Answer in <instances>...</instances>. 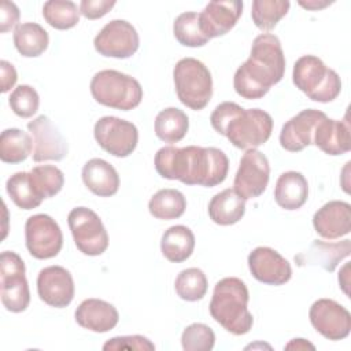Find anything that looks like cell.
Wrapping results in <instances>:
<instances>
[{
    "instance_id": "6da1fadb",
    "label": "cell",
    "mask_w": 351,
    "mask_h": 351,
    "mask_svg": "<svg viewBox=\"0 0 351 351\" xmlns=\"http://www.w3.org/2000/svg\"><path fill=\"white\" fill-rule=\"evenodd\" d=\"M156 173L166 180H178L185 185L213 188L225 181L229 159L215 147H162L154 158Z\"/></svg>"
},
{
    "instance_id": "7a4b0ae2",
    "label": "cell",
    "mask_w": 351,
    "mask_h": 351,
    "mask_svg": "<svg viewBox=\"0 0 351 351\" xmlns=\"http://www.w3.org/2000/svg\"><path fill=\"white\" fill-rule=\"evenodd\" d=\"M285 73L281 41L271 33H262L252 41L250 58L236 70L233 88L247 100L262 99Z\"/></svg>"
},
{
    "instance_id": "3957f363",
    "label": "cell",
    "mask_w": 351,
    "mask_h": 351,
    "mask_svg": "<svg viewBox=\"0 0 351 351\" xmlns=\"http://www.w3.org/2000/svg\"><path fill=\"white\" fill-rule=\"evenodd\" d=\"M213 129L225 136L236 148L252 149L265 144L273 132V118L261 108H243L237 103L223 101L211 112Z\"/></svg>"
},
{
    "instance_id": "277c9868",
    "label": "cell",
    "mask_w": 351,
    "mask_h": 351,
    "mask_svg": "<svg viewBox=\"0 0 351 351\" xmlns=\"http://www.w3.org/2000/svg\"><path fill=\"white\" fill-rule=\"evenodd\" d=\"M250 293L245 282L237 277L219 280L210 302V314L225 330L240 336L251 330L254 318L248 310Z\"/></svg>"
},
{
    "instance_id": "5b68a950",
    "label": "cell",
    "mask_w": 351,
    "mask_h": 351,
    "mask_svg": "<svg viewBox=\"0 0 351 351\" xmlns=\"http://www.w3.org/2000/svg\"><path fill=\"white\" fill-rule=\"evenodd\" d=\"M292 80L308 99L319 103L333 101L341 90L339 74L314 55H303L295 62Z\"/></svg>"
},
{
    "instance_id": "8992f818",
    "label": "cell",
    "mask_w": 351,
    "mask_h": 351,
    "mask_svg": "<svg viewBox=\"0 0 351 351\" xmlns=\"http://www.w3.org/2000/svg\"><path fill=\"white\" fill-rule=\"evenodd\" d=\"M93 99L106 107L129 111L136 108L143 99L140 82L117 70H101L90 81Z\"/></svg>"
},
{
    "instance_id": "52a82bcc",
    "label": "cell",
    "mask_w": 351,
    "mask_h": 351,
    "mask_svg": "<svg viewBox=\"0 0 351 351\" xmlns=\"http://www.w3.org/2000/svg\"><path fill=\"white\" fill-rule=\"evenodd\" d=\"M174 86L180 101L193 111L203 110L213 96V78L207 66L195 59L178 60L173 70Z\"/></svg>"
},
{
    "instance_id": "ba28073f",
    "label": "cell",
    "mask_w": 351,
    "mask_h": 351,
    "mask_svg": "<svg viewBox=\"0 0 351 351\" xmlns=\"http://www.w3.org/2000/svg\"><path fill=\"white\" fill-rule=\"evenodd\" d=\"M0 296L11 313H22L30 303L25 262L14 251H3L0 255Z\"/></svg>"
},
{
    "instance_id": "9c48e42d",
    "label": "cell",
    "mask_w": 351,
    "mask_h": 351,
    "mask_svg": "<svg viewBox=\"0 0 351 351\" xmlns=\"http://www.w3.org/2000/svg\"><path fill=\"white\" fill-rule=\"evenodd\" d=\"M75 247L88 256L101 255L108 248V234L100 217L88 207H75L67 217Z\"/></svg>"
},
{
    "instance_id": "30bf717a",
    "label": "cell",
    "mask_w": 351,
    "mask_h": 351,
    "mask_svg": "<svg viewBox=\"0 0 351 351\" xmlns=\"http://www.w3.org/2000/svg\"><path fill=\"white\" fill-rule=\"evenodd\" d=\"M93 136L104 151L117 158L129 156L138 143V130L136 125L111 115L101 117L96 121Z\"/></svg>"
},
{
    "instance_id": "8fae6325",
    "label": "cell",
    "mask_w": 351,
    "mask_h": 351,
    "mask_svg": "<svg viewBox=\"0 0 351 351\" xmlns=\"http://www.w3.org/2000/svg\"><path fill=\"white\" fill-rule=\"evenodd\" d=\"M26 248L36 259L56 256L63 247V233L58 222L47 214H34L25 223Z\"/></svg>"
},
{
    "instance_id": "7c38bea8",
    "label": "cell",
    "mask_w": 351,
    "mask_h": 351,
    "mask_svg": "<svg viewBox=\"0 0 351 351\" xmlns=\"http://www.w3.org/2000/svg\"><path fill=\"white\" fill-rule=\"evenodd\" d=\"M95 49L107 58L126 59L140 47V37L132 23L125 19H112L96 34Z\"/></svg>"
},
{
    "instance_id": "4fadbf2b",
    "label": "cell",
    "mask_w": 351,
    "mask_h": 351,
    "mask_svg": "<svg viewBox=\"0 0 351 351\" xmlns=\"http://www.w3.org/2000/svg\"><path fill=\"white\" fill-rule=\"evenodd\" d=\"M270 165L267 158L258 149H247L241 156L233 181V189L244 200L259 197L269 184Z\"/></svg>"
},
{
    "instance_id": "5bb4252c",
    "label": "cell",
    "mask_w": 351,
    "mask_h": 351,
    "mask_svg": "<svg viewBox=\"0 0 351 351\" xmlns=\"http://www.w3.org/2000/svg\"><path fill=\"white\" fill-rule=\"evenodd\" d=\"M313 328L328 340H343L351 330L350 311L333 299L315 300L308 311Z\"/></svg>"
},
{
    "instance_id": "9a60e30c",
    "label": "cell",
    "mask_w": 351,
    "mask_h": 351,
    "mask_svg": "<svg viewBox=\"0 0 351 351\" xmlns=\"http://www.w3.org/2000/svg\"><path fill=\"white\" fill-rule=\"evenodd\" d=\"M27 130L33 137L32 158L34 162H59L67 155L69 145L66 138L47 115H38L30 121Z\"/></svg>"
},
{
    "instance_id": "2e32d148",
    "label": "cell",
    "mask_w": 351,
    "mask_h": 351,
    "mask_svg": "<svg viewBox=\"0 0 351 351\" xmlns=\"http://www.w3.org/2000/svg\"><path fill=\"white\" fill-rule=\"evenodd\" d=\"M37 292L40 299L55 308L67 307L74 298V280L63 266H48L37 276Z\"/></svg>"
},
{
    "instance_id": "e0dca14e",
    "label": "cell",
    "mask_w": 351,
    "mask_h": 351,
    "mask_svg": "<svg viewBox=\"0 0 351 351\" xmlns=\"http://www.w3.org/2000/svg\"><path fill=\"white\" fill-rule=\"evenodd\" d=\"M248 267L255 280L267 285H282L292 277L291 263L270 247H256L248 255Z\"/></svg>"
},
{
    "instance_id": "ac0fdd59",
    "label": "cell",
    "mask_w": 351,
    "mask_h": 351,
    "mask_svg": "<svg viewBox=\"0 0 351 351\" xmlns=\"http://www.w3.org/2000/svg\"><path fill=\"white\" fill-rule=\"evenodd\" d=\"M325 112L307 108L287 121L280 132V144L285 151L299 152L313 144V136L317 123L325 118Z\"/></svg>"
},
{
    "instance_id": "d6986e66",
    "label": "cell",
    "mask_w": 351,
    "mask_h": 351,
    "mask_svg": "<svg viewBox=\"0 0 351 351\" xmlns=\"http://www.w3.org/2000/svg\"><path fill=\"white\" fill-rule=\"evenodd\" d=\"M243 14L241 1H210L199 14L203 34L211 40L230 32Z\"/></svg>"
},
{
    "instance_id": "ffe728a7",
    "label": "cell",
    "mask_w": 351,
    "mask_h": 351,
    "mask_svg": "<svg viewBox=\"0 0 351 351\" xmlns=\"http://www.w3.org/2000/svg\"><path fill=\"white\" fill-rule=\"evenodd\" d=\"M315 232L328 240L346 236L351 230V206L347 202L330 200L313 217Z\"/></svg>"
},
{
    "instance_id": "44dd1931",
    "label": "cell",
    "mask_w": 351,
    "mask_h": 351,
    "mask_svg": "<svg viewBox=\"0 0 351 351\" xmlns=\"http://www.w3.org/2000/svg\"><path fill=\"white\" fill-rule=\"evenodd\" d=\"M74 317L80 326L96 333L110 332L119 321L118 310L111 303L96 298L81 302Z\"/></svg>"
},
{
    "instance_id": "7402d4cb",
    "label": "cell",
    "mask_w": 351,
    "mask_h": 351,
    "mask_svg": "<svg viewBox=\"0 0 351 351\" xmlns=\"http://www.w3.org/2000/svg\"><path fill=\"white\" fill-rule=\"evenodd\" d=\"M313 144H315L322 152L336 156L343 155L351 149L350 122L346 119L337 121L328 117L322 118L314 130Z\"/></svg>"
},
{
    "instance_id": "603a6c76",
    "label": "cell",
    "mask_w": 351,
    "mask_h": 351,
    "mask_svg": "<svg viewBox=\"0 0 351 351\" xmlns=\"http://www.w3.org/2000/svg\"><path fill=\"white\" fill-rule=\"evenodd\" d=\"M351 241L343 240L339 243H328L322 240H314L311 245L298 255H295V262L299 266L318 265L324 270L332 273L337 265L350 255Z\"/></svg>"
},
{
    "instance_id": "cb8c5ba5",
    "label": "cell",
    "mask_w": 351,
    "mask_h": 351,
    "mask_svg": "<svg viewBox=\"0 0 351 351\" xmlns=\"http://www.w3.org/2000/svg\"><path fill=\"white\" fill-rule=\"evenodd\" d=\"M85 186L96 196L110 197L119 189V176L112 165L100 158L88 160L81 173Z\"/></svg>"
},
{
    "instance_id": "d4e9b609",
    "label": "cell",
    "mask_w": 351,
    "mask_h": 351,
    "mask_svg": "<svg viewBox=\"0 0 351 351\" xmlns=\"http://www.w3.org/2000/svg\"><path fill=\"white\" fill-rule=\"evenodd\" d=\"M308 199V182L299 171L282 173L274 188V200L284 210H298Z\"/></svg>"
},
{
    "instance_id": "484cf974",
    "label": "cell",
    "mask_w": 351,
    "mask_h": 351,
    "mask_svg": "<svg viewBox=\"0 0 351 351\" xmlns=\"http://www.w3.org/2000/svg\"><path fill=\"white\" fill-rule=\"evenodd\" d=\"M244 214L245 200L230 188L214 195L208 203V217L217 225H233L239 222Z\"/></svg>"
},
{
    "instance_id": "4316f807",
    "label": "cell",
    "mask_w": 351,
    "mask_h": 351,
    "mask_svg": "<svg viewBox=\"0 0 351 351\" xmlns=\"http://www.w3.org/2000/svg\"><path fill=\"white\" fill-rule=\"evenodd\" d=\"M160 250L167 261L181 263L186 261L195 250V234L185 225L170 226L162 236Z\"/></svg>"
},
{
    "instance_id": "83f0119b",
    "label": "cell",
    "mask_w": 351,
    "mask_h": 351,
    "mask_svg": "<svg viewBox=\"0 0 351 351\" xmlns=\"http://www.w3.org/2000/svg\"><path fill=\"white\" fill-rule=\"evenodd\" d=\"M49 36L47 30L36 22H25L14 30V45L25 58H36L48 48Z\"/></svg>"
},
{
    "instance_id": "f1b7e54d",
    "label": "cell",
    "mask_w": 351,
    "mask_h": 351,
    "mask_svg": "<svg viewBox=\"0 0 351 351\" xmlns=\"http://www.w3.org/2000/svg\"><path fill=\"white\" fill-rule=\"evenodd\" d=\"M154 128L159 140L174 144L181 141L188 133L189 119L182 110L177 107H167L156 115Z\"/></svg>"
},
{
    "instance_id": "f546056e",
    "label": "cell",
    "mask_w": 351,
    "mask_h": 351,
    "mask_svg": "<svg viewBox=\"0 0 351 351\" xmlns=\"http://www.w3.org/2000/svg\"><path fill=\"white\" fill-rule=\"evenodd\" d=\"M33 154V140L29 133L10 128L1 132L0 136V159L4 163H21Z\"/></svg>"
},
{
    "instance_id": "4dcf8cb0",
    "label": "cell",
    "mask_w": 351,
    "mask_h": 351,
    "mask_svg": "<svg viewBox=\"0 0 351 351\" xmlns=\"http://www.w3.org/2000/svg\"><path fill=\"white\" fill-rule=\"evenodd\" d=\"M186 208L185 196L177 189H160L158 191L148 203V210L152 217L158 219H177Z\"/></svg>"
},
{
    "instance_id": "1f68e13d",
    "label": "cell",
    "mask_w": 351,
    "mask_h": 351,
    "mask_svg": "<svg viewBox=\"0 0 351 351\" xmlns=\"http://www.w3.org/2000/svg\"><path fill=\"white\" fill-rule=\"evenodd\" d=\"M5 189L14 204L22 210H33L43 202L34 188L32 174L26 171L12 174L7 180Z\"/></svg>"
},
{
    "instance_id": "d6a6232c",
    "label": "cell",
    "mask_w": 351,
    "mask_h": 351,
    "mask_svg": "<svg viewBox=\"0 0 351 351\" xmlns=\"http://www.w3.org/2000/svg\"><path fill=\"white\" fill-rule=\"evenodd\" d=\"M80 7L70 0H48L43 5L45 22L58 30H67L80 22Z\"/></svg>"
},
{
    "instance_id": "836d02e7",
    "label": "cell",
    "mask_w": 351,
    "mask_h": 351,
    "mask_svg": "<svg viewBox=\"0 0 351 351\" xmlns=\"http://www.w3.org/2000/svg\"><path fill=\"white\" fill-rule=\"evenodd\" d=\"M289 5L287 0H255L251 7L252 22L262 32H270L287 15Z\"/></svg>"
},
{
    "instance_id": "e575fe53",
    "label": "cell",
    "mask_w": 351,
    "mask_h": 351,
    "mask_svg": "<svg viewBox=\"0 0 351 351\" xmlns=\"http://www.w3.org/2000/svg\"><path fill=\"white\" fill-rule=\"evenodd\" d=\"M173 33L176 40L184 47L197 48L208 43V38L200 29L197 12L189 11L180 14L173 23Z\"/></svg>"
},
{
    "instance_id": "d590c367",
    "label": "cell",
    "mask_w": 351,
    "mask_h": 351,
    "mask_svg": "<svg viewBox=\"0 0 351 351\" xmlns=\"http://www.w3.org/2000/svg\"><path fill=\"white\" fill-rule=\"evenodd\" d=\"M207 277L197 267H189L180 271L174 282L177 295L186 302H197L203 299L207 293Z\"/></svg>"
},
{
    "instance_id": "8d00e7d4",
    "label": "cell",
    "mask_w": 351,
    "mask_h": 351,
    "mask_svg": "<svg viewBox=\"0 0 351 351\" xmlns=\"http://www.w3.org/2000/svg\"><path fill=\"white\" fill-rule=\"evenodd\" d=\"M30 174L34 188L43 200L58 195L64 185L63 171L52 165L36 166L32 169Z\"/></svg>"
},
{
    "instance_id": "74e56055",
    "label": "cell",
    "mask_w": 351,
    "mask_h": 351,
    "mask_svg": "<svg viewBox=\"0 0 351 351\" xmlns=\"http://www.w3.org/2000/svg\"><path fill=\"white\" fill-rule=\"evenodd\" d=\"M215 343L213 329L200 322L188 325L181 336V344L185 351H211Z\"/></svg>"
},
{
    "instance_id": "f35d334b",
    "label": "cell",
    "mask_w": 351,
    "mask_h": 351,
    "mask_svg": "<svg viewBox=\"0 0 351 351\" xmlns=\"http://www.w3.org/2000/svg\"><path fill=\"white\" fill-rule=\"evenodd\" d=\"M8 104L14 114L21 118L33 117L40 106V96L30 85H18L8 97Z\"/></svg>"
},
{
    "instance_id": "ab89813d",
    "label": "cell",
    "mask_w": 351,
    "mask_h": 351,
    "mask_svg": "<svg viewBox=\"0 0 351 351\" xmlns=\"http://www.w3.org/2000/svg\"><path fill=\"white\" fill-rule=\"evenodd\" d=\"M104 351H119V350H136V351H152L155 344L141 335L132 336H117L107 340L103 346Z\"/></svg>"
},
{
    "instance_id": "60d3db41",
    "label": "cell",
    "mask_w": 351,
    "mask_h": 351,
    "mask_svg": "<svg viewBox=\"0 0 351 351\" xmlns=\"http://www.w3.org/2000/svg\"><path fill=\"white\" fill-rule=\"evenodd\" d=\"M117 3L114 0H82L80 12L86 19H99L104 16Z\"/></svg>"
},
{
    "instance_id": "b9f144b4",
    "label": "cell",
    "mask_w": 351,
    "mask_h": 351,
    "mask_svg": "<svg viewBox=\"0 0 351 351\" xmlns=\"http://www.w3.org/2000/svg\"><path fill=\"white\" fill-rule=\"evenodd\" d=\"M19 15V8L15 3L3 0L0 4V32L7 33L8 30L16 27Z\"/></svg>"
},
{
    "instance_id": "7bdbcfd3",
    "label": "cell",
    "mask_w": 351,
    "mask_h": 351,
    "mask_svg": "<svg viewBox=\"0 0 351 351\" xmlns=\"http://www.w3.org/2000/svg\"><path fill=\"white\" fill-rule=\"evenodd\" d=\"M0 73H1V93L8 92L16 82L18 80V74L15 67L7 62V60H1L0 62Z\"/></svg>"
},
{
    "instance_id": "ee69618b",
    "label": "cell",
    "mask_w": 351,
    "mask_h": 351,
    "mask_svg": "<svg viewBox=\"0 0 351 351\" xmlns=\"http://www.w3.org/2000/svg\"><path fill=\"white\" fill-rule=\"evenodd\" d=\"M285 348H296V350H306V348H311L314 350L315 347L313 344H310L308 341H306L304 339H293L291 343H288L285 346Z\"/></svg>"
},
{
    "instance_id": "f6af8a7d",
    "label": "cell",
    "mask_w": 351,
    "mask_h": 351,
    "mask_svg": "<svg viewBox=\"0 0 351 351\" xmlns=\"http://www.w3.org/2000/svg\"><path fill=\"white\" fill-rule=\"evenodd\" d=\"M332 3L329 1H317V0H310V1H299V5L307 8V10H313V11H317V10H321L326 5H329Z\"/></svg>"
}]
</instances>
